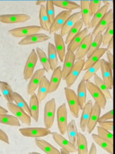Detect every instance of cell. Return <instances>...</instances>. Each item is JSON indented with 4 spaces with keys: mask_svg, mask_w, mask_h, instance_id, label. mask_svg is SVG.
Returning a JSON list of instances; mask_svg holds the SVG:
<instances>
[{
    "mask_svg": "<svg viewBox=\"0 0 115 154\" xmlns=\"http://www.w3.org/2000/svg\"><path fill=\"white\" fill-rule=\"evenodd\" d=\"M101 71L102 76V81L107 85L108 90L113 89V69L108 62L104 59H100Z\"/></svg>",
    "mask_w": 115,
    "mask_h": 154,
    "instance_id": "obj_9",
    "label": "cell"
},
{
    "mask_svg": "<svg viewBox=\"0 0 115 154\" xmlns=\"http://www.w3.org/2000/svg\"><path fill=\"white\" fill-rule=\"evenodd\" d=\"M92 107V101L91 100H89V101H87V102L86 103L82 109L83 111L80 120V128L81 129L82 132H84L86 130L87 123L90 116Z\"/></svg>",
    "mask_w": 115,
    "mask_h": 154,
    "instance_id": "obj_21",
    "label": "cell"
},
{
    "mask_svg": "<svg viewBox=\"0 0 115 154\" xmlns=\"http://www.w3.org/2000/svg\"><path fill=\"white\" fill-rule=\"evenodd\" d=\"M80 8L81 10V19L83 20L84 25L86 26H88L92 16L89 8V1H81Z\"/></svg>",
    "mask_w": 115,
    "mask_h": 154,
    "instance_id": "obj_29",
    "label": "cell"
},
{
    "mask_svg": "<svg viewBox=\"0 0 115 154\" xmlns=\"http://www.w3.org/2000/svg\"><path fill=\"white\" fill-rule=\"evenodd\" d=\"M93 38V37L91 33L87 34V35L84 38V39L75 51V53L74 54L75 60L84 58V57L86 55L89 49Z\"/></svg>",
    "mask_w": 115,
    "mask_h": 154,
    "instance_id": "obj_15",
    "label": "cell"
},
{
    "mask_svg": "<svg viewBox=\"0 0 115 154\" xmlns=\"http://www.w3.org/2000/svg\"><path fill=\"white\" fill-rule=\"evenodd\" d=\"M107 49L105 48H99L98 50L95 51L93 54H92L89 57H87V59L86 61H85L84 68L83 70L85 71L87 69H89L90 66L97 63L98 61L100 60L101 58L102 57V55L105 53Z\"/></svg>",
    "mask_w": 115,
    "mask_h": 154,
    "instance_id": "obj_25",
    "label": "cell"
},
{
    "mask_svg": "<svg viewBox=\"0 0 115 154\" xmlns=\"http://www.w3.org/2000/svg\"><path fill=\"white\" fill-rule=\"evenodd\" d=\"M46 4V11L49 17L50 23L52 24L55 17V5L53 3V1H47Z\"/></svg>",
    "mask_w": 115,
    "mask_h": 154,
    "instance_id": "obj_48",
    "label": "cell"
},
{
    "mask_svg": "<svg viewBox=\"0 0 115 154\" xmlns=\"http://www.w3.org/2000/svg\"><path fill=\"white\" fill-rule=\"evenodd\" d=\"M106 53V55L108 59V63L109 64V65L110 66L111 68L112 69H113V54L110 52V51L107 50V51L105 52Z\"/></svg>",
    "mask_w": 115,
    "mask_h": 154,
    "instance_id": "obj_52",
    "label": "cell"
},
{
    "mask_svg": "<svg viewBox=\"0 0 115 154\" xmlns=\"http://www.w3.org/2000/svg\"><path fill=\"white\" fill-rule=\"evenodd\" d=\"M51 134L52 135V137L55 141L61 147L62 149L69 153H74L77 152L76 147L62 135L56 132H53Z\"/></svg>",
    "mask_w": 115,
    "mask_h": 154,
    "instance_id": "obj_16",
    "label": "cell"
},
{
    "mask_svg": "<svg viewBox=\"0 0 115 154\" xmlns=\"http://www.w3.org/2000/svg\"><path fill=\"white\" fill-rule=\"evenodd\" d=\"M100 66H101V62L99 60L86 70V72H85V73L83 76L82 80L84 81V82H87L89 81V79L92 77H93L96 74L97 72L100 69Z\"/></svg>",
    "mask_w": 115,
    "mask_h": 154,
    "instance_id": "obj_45",
    "label": "cell"
},
{
    "mask_svg": "<svg viewBox=\"0 0 115 154\" xmlns=\"http://www.w3.org/2000/svg\"><path fill=\"white\" fill-rule=\"evenodd\" d=\"M50 38V37L44 33H37L26 37L23 38L19 42V45H29L35 43H42L46 42Z\"/></svg>",
    "mask_w": 115,
    "mask_h": 154,
    "instance_id": "obj_19",
    "label": "cell"
},
{
    "mask_svg": "<svg viewBox=\"0 0 115 154\" xmlns=\"http://www.w3.org/2000/svg\"><path fill=\"white\" fill-rule=\"evenodd\" d=\"M0 123L13 126H20V121L14 116L7 114H0Z\"/></svg>",
    "mask_w": 115,
    "mask_h": 154,
    "instance_id": "obj_41",
    "label": "cell"
},
{
    "mask_svg": "<svg viewBox=\"0 0 115 154\" xmlns=\"http://www.w3.org/2000/svg\"><path fill=\"white\" fill-rule=\"evenodd\" d=\"M0 140L8 144H10L9 138H8L7 134L1 129H0Z\"/></svg>",
    "mask_w": 115,
    "mask_h": 154,
    "instance_id": "obj_53",
    "label": "cell"
},
{
    "mask_svg": "<svg viewBox=\"0 0 115 154\" xmlns=\"http://www.w3.org/2000/svg\"><path fill=\"white\" fill-rule=\"evenodd\" d=\"M77 151L78 154L88 153V144L86 137L81 133L78 132L77 139Z\"/></svg>",
    "mask_w": 115,
    "mask_h": 154,
    "instance_id": "obj_36",
    "label": "cell"
},
{
    "mask_svg": "<svg viewBox=\"0 0 115 154\" xmlns=\"http://www.w3.org/2000/svg\"><path fill=\"white\" fill-rule=\"evenodd\" d=\"M46 2V1H37L35 2V4H36V5H40L41 6Z\"/></svg>",
    "mask_w": 115,
    "mask_h": 154,
    "instance_id": "obj_57",
    "label": "cell"
},
{
    "mask_svg": "<svg viewBox=\"0 0 115 154\" xmlns=\"http://www.w3.org/2000/svg\"><path fill=\"white\" fill-rule=\"evenodd\" d=\"M96 128H97V132H98L97 135L98 136L108 141L111 143L113 144V135L112 132L105 129H103L99 126H98Z\"/></svg>",
    "mask_w": 115,
    "mask_h": 154,
    "instance_id": "obj_47",
    "label": "cell"
},
{
    "mask_svg": "<svg viewBox=\"0 0 115 154\" xmlns=\"http://www.w3.org/2000/svg\"><path fill=\"white\" fill-rule=\"evenodd\" d=\"M35 52L37 53L38 58L40 59V61L43 66V69L45 70V72L47 73L50 72V71L51 70L50 67V64L49 62L48 57L45 52L38 47L36 48Z\"/></svg>",
    "mask_w": 115,
    "mask_h": 154,
    "instance_id": "obj_42",
    "label": "cell"
},
{
    "mask_svg": "<svg viewBox=\"0 0 115 154\" xmlns=\"http://www.w3.org/2000/svg\"><path fill=\"white\" fill-rule=\"evenodd\" d=\"M48 60L50 64V70H54L57 67L58 64V58L55 47L53 43L49 42L47 46Z\"/></svg>",
    "mask_w": 115,
    "mask_h": 154,
    "instance_id": "obj_30",
    "label": "cell"
},
{
    "mask_svg": "<svg viewBox=\"0 0 115 154\" xmlns=\"http://www.w3.org/2000/svg\"><path fill=\"white\" fill-rule=\"evenodd\" d=\"M56 114V101L52 98L47 101L44 109V125L45 128L50 129L53 125Z\"/></svg>",
    "mask_w": 115,
    "mask_h": 154,
    "instance_id": "obj_1",
    "label": "cell"
},
{
    "mask_svg": "<svg viewBox=\"0 0 115 154\" xmlns=\"http://www.w3.org/2000/svg\"><path fill=\"white\" fill-rule=\"evenodd\" d=\"M83 25L84 23L83 20L80 18L68 32L65 41V43L68 44L69 42L81 31V28Z\"/></svg>",
    "mask_w": 115,
    "mask_h": 154,
    "instance_id": "obj_39",
    "label": "cell"
},
{
    "mask_svg": "<svg viewBox=\"0 0 115 154\" xmlns=\"http://www.w3.org/2000/svg\"><path fill=\"white\" fill-rule=\"evenodd\" d=\"M93 80L95 82V84L102 91V93L104 94L106 99L112 100L113 97H112V95H111L110 90H108V88H107V85L104 82L102 79L97 74H96L93 76Z\"/></svg>",
    "mask_w": 115,
    "mask_h": 154,
    "instance_id": "obj_37",
    "label": "cell"
},
{
    "mask_svg": "<svg viewBox=\"0 0 115 154\" xmlns=\"http://www.w3.org/2000/svg\"><path fill=\"white\" fill-rule=\"evenodd\" d=\"M59 151H60V154H71V153H69V152H66V151H65V150L62 149L61 148H60V149Z\"/></svg>",
    "mask_w": 115,
    "mask_h": 154,
    "instance_id": "obj_58",
    "label": "cell"
},
{
    "mask_svg": "<svg viewBox=\"0 0 115 154\" xmlns=\"http://www.w3.org/2000/svg\"><path fill=\"white\" fill-rule=\"evenodd\" d=\"M35 143L37 147L47 154H60V151L57 148L43 139L35 138Z\"/></svg>",
    "mask_w": 115,
    "mask_h": 154,
    "instance_id": "obj_28",
    "label": "cell"
},
{
    "mask_svg": "<svg viewBox=\"0 0 115 154\" xmlns=\"http://www.w3.org/2000/svg\"><path fill=\"white\" fill-rule=\"evenodd\" d=\"M72 14V11L63 10L60 11L57 16H55V19L51 24L49 33L54 34L59 29H60L63 25L65 23L68 18Z\"/></svg>",
    "mask_w": 115,
    "mask_h": 154,
    "instance_id": "obj_11",
    "label": "cell"
},
{
    "mask_svg": "<svg viewBox=\"0 0 115 154\" xmlns=\"http://www.w3.org/2000/svg\"><path fill=\"white\" fill-rule=\"evenodd\" d=\"M0 97H1V94H0Z\"/></svg>",
    "mask_w": 115,
    "mask_h": 154,
    "instance_id": "obj_60",
    "label": "cell"
},
{
    "mask_svg": "<svg viewBox=\"0 0 115 154\" xmlns=\"http://www.w3.org/2000/svg\"><path fill=\"white\" fill-rule=\"evenodd\" d=\"M101 109L99 106L95 102L94 105H93L92 109L90 113V116L87 123V131L89 134H91L92 131L94 130L95 128L96 127L99 119L100 117Z\"/></svg>",
    "mask_w": 115,
    "mask_h": 154,
    "instance_id": "obj_17",
    "label": "cell"
},
{
    "mask_svg": "<svg viewBox=\"0 0 115 154\" xmlns=\"http://www.w3.org/2000/svg\"><path fill=\"white\" fill-rule=\"evenodd\" d=\"M8 111H7L6 109L0 106V114H7Z\"/></svg>",
    "mask_w": 115,
    "mask_h": 154,
    "instance_id": "obj_56",
    "label": "cell"
},
{
    "mask_svg": "<svg viewBox=\"0 0 115 154\" xmlns=\"http://www.w3.org/2000/svg\"><path fill=\"white\" fill-rule=\"evenodd\" d=\"M113 21V10L110 9L108 10L104 17L98 23V25L93 28L92 32L91 33L93 37L101 33L102 34L108 26V25Z\"/></svg>",
    "mask_w": 115,
    "mask_h": 154,
    "instance_id": "obj_14",
    "label": "cell"
},
{
    "mask_svg": "<svg viewBox=\"0 0 115 154\" xmlns=\"http://www.w3.org/2000/svg\"><path fill=\"white\" fill-rule=\"evenodd\" d=\"M109 6H110L109 3L104 4L99 9V10L94 15H93V17L91 19L89 25L87 26L88 29H93L98 25V23L102 20V19L104 17V16L108 11Z\"/></svg>",
    "mask_w": 115,
    "mask_h": 154,
    "instance_id": "obj_26",
    "label": "cell"
},
{
    "mask_svg": "<svg viewBox=\"0 0 115 154\" xmlns=\"http://www.w3.org/2000/svg\"><path fill=\"white\" fill-rule=\"evenodd\" d=\"M88 31L89 29L87 28H84L76 36H75L68 44L67 51H69L74 53L84 38L88 34Z\"/></svg>",
    "mask_w": 115,
    "mask_h": 154,
    "instance_id": "obj_24",
    "label": "cell"
},
{
    "mask_svg": "<svg viewBox=\"0 0 115 154\" xmlns=\"http://www.w3.org/2000/svg\"><path fill=\"white\" fill-rule=\"evenodd\" d=\"M41 30L40 26L38 25H31L23 27H18L11 29L8 30V33L10 34L14 37H26L28 36L31 35L38 33Z\"/></svg>",
    "mask_w": 115,
    "mask_h": 154,
    "instance_id": "obj_4",
    "label": "cell"
},
{
    "mask_svg": "<svg viewBox=\"0 0 115 154\" xmlns=\"http://www.w3.org/2000/svg\"><path fill=\"white\" fill-rule=\"evenodd\" d=\"M49 81L46 76H44L38 87V89L37 96L39 102L43 101L47 97V95L49 93Z\"/></svg>",
    "mask_w": 115,
    "mask_h": 154,
    "instance_id": "obj_31",
    "label": "cell"
},
{
    "mask_svg": "<svg viewBox=\"0 0 115 154\" xmlns=\"http://www.w3.org/2000/svg\"><path fill=\"white\" fill-rule=\"evenodd\" d=\"M75 58L74 52L67 51L63 59V65L62 69V79L65 80L71 70L75 63Z\"/></svg>",
    "mask_w": 115,
    "mask_h": 154,
    "instance_id": "obj_18",
    "label": "cell"
},
{
    "mask_svg": "<svg viewBox=\"0 0 115 154\" xmlns=\"http://www.w3.org/2000/svg\"><path fill=\"white\" fill-rule=\"evenodd\" d=\"M87 96V89L86 87V83L84 81L81 80L77 88V99L80 109H83L84 105L86 103Z\"/></svg>",
    "mask_w": 115,
    "mask_h": 154,
    "instance_id": "obj_32",
    "label": "cell"
},
{
    "mask_svg": "<svg viewBox=\"0 0 115 154\" xmlns=\"http://www.w3.org/2000/svg\"><path fill=\"white\" fill-rule=\"evenodd\" d=\"M44 73L45 70L43 68L37 70L33 73L27 85V94L28 95H31L35 93L44 76Z\"/></svg>",
    "mask_w": 115,
    "mask_h": 154,
    "instance_id": "obj_10",
    "label": "cell"
},
{
    "mask_svg": "<svg viewBox=\"0 0 115 154\" xmlns=\"http://www.w3.org/2000/svg\"><path fill=\"white\" fill-rule=\"evenodd\" d=\"M102 1H89V8L91 13V15H94L101 8V4Z\"/></svg>",
    "mask_w": 115,
    "mask_h": 154,
    "instance_id": "obj_49",
    "label": "cell"
},
{
    "mask_svg": "<svg viewBox=\"0 0 115 154\" xmlns=\"http://www.w3.org/2000/svg\"><path fill=\"white\" fill-rule=\"evenodd\" d=\"M66 132H67L69 141L74 146L76 147L77 139L78 132L76 123L74 120H71V122L68 124Z\"/></svg>",
    "mask_w": 115,
    "mask_h": 154,
    "instance_id": "obj_33",
    "label": "cell"
},
{
    "mask_svg": "<svg viewBox=\"0 0 115 154\" xmlns=\"http://www.w3.org/2000/svg\"><path fill=\"white\" fill-rule=\"evenodd\" d=\"M39 101L38 100L37 94L35 93L31 95L29 100V110H30V116L32 117L35 122H38L40 115V105Z\"/></svg>",
    "mask_w": 115,
    "mask_h": 154,
    "instance_id": "obj_27",
    "label": "cell"
},
{
    "mask_svg": "<svg viewBox=\"0 0 115 154\" xmlns=\"http://www.w3.org/2000/svg\"><path fill=\"white\" fill-rule=\"evenodd\" d=\"M87 154H97V149L95 143H92Z\"/></svg>",
    "mask_w": 115,
    "mask_h": 154,
    "instance_id": "obj_54",
    "label": "cell"
},
{
    "mask_svg": "<svg viewBox=\"0 0 115 154\" xmlns=\"http://www.w3.org/2000/svg\"><path fill=\"white\" fill-rule=\"evenodd\" d=\"M39 20H40V26L41 27V29L49 32L51 23L50 22L49 17L46 11L45 6L44 5H41L40 8Z\"/></svg>",
    "mask_w": 115,
    "mask_h": 154,
    "instance_id": "obj_34",
    "label": "cell"
},
{
    "mask_svg": "<svg viewBox=\"0 0 115 154\" xmlns=\"http://www.w3.org/2000/svg\"><path fill=\"white\" fill-rule=\"evenodd\" d=\"M99 126L103 129H105L111 132L113 131V120H108V121H102L98 122Z\"/></svg>",
    "mask_w": 115,
    "mask_h": 154,
    "instance_id": "obj_50",
    "label": "cell"
},
{
    "mask_svg": "<svg viewBox=\"0 0 115 154\" xmlns=\"http://www.w3.org/2000/svg\"><path fill=\"white\" fill-rule=\"evenodd\" d=\"M84 63H85L84 58L77 60L75 62L73 67L72 68L71 70L69 73L68 75L66 76V79H65L66 87L69 88L74 84V83L77 80V78L78 77L79 75L83 70L84 68Z\"/></svg>",
    "mask_w": 115,
    "mask_h": 154,
    "instance_id": "obj_6",
    "label": "cell"
},
{
    "mask_svg": "<svg viewBox=\"0 0 115 154\" xmlns=\"http://www.w3.org/2000/svg\"><path fill=\"white\" fill-rule=\"evenodd\" d=\"M107 50L110 51V50H113V38H112L107 44Z\"/></svg>",
    "mask_w": 115,
    "mask_h": 154,
    "instance_id": "obj_55",
    "label": "cell"
},
{
    "mask_svg": "<svg viewBox=\"0 0 115 154\" xmlns=\"http://www.w3.org/2000/svg\"><path fill=\"white\" fill-rule=\"evenodd\" d=\"M65 94L71 114L75 118L79 117L80 106L75 92L71 88L65 87Z\"/></svg>",
    "mask_w": 115,
    "mask_h": 154,
    "instance_id": "obj_2",
    "label": "cell"
},
{
    "mask_svg": "<svg viewBox=\"0 0 115 154\" xmlns=\"http://www.w3.org/2000/svg\"><path fill=\"white\" fill-rule=\"evenodd\" d=\"M113 38V22L111 23L102 34V45L104 46L107 45L108 42Z\"/></svg>",
    "mask_w": 115,
    "mask_h": 154,
    "instance_id": "obj_46",
    "label": "cell"
},
{
    "mask_svg": "<svg viewBox=\"0 0 115 154\" xmlns=\"http://www.w3.org/2000/svg\"><path fill=\"white\" fill-rule=\"evenodd\" d=\"M28 154H41V153H38V152H29Z\"/></svg>",
    "mask_w": 115,
    "mask_h": 154,
    "instance_id": "obj_59",
    "label": "cell"
},
{
    "mask_svg": "<svg viewBox=\"0 0 115 154\" xmlns=\"http://www.w3.org/2000/svg\"><path fill=\"white\" fill-rule=\"evenodd\" d=\"M8 109L14 115V116L24 124L30 126L31 125V117L22 109L19 108L13 102H7V103Z\"/></svg>",
    "mask_w": 115,
    "mask_h": 154,
    "instance_id": "obj_12",
    "label": "cell"
},
{
    "mask_svg": "<svg viewBox=\"0 0 115 154\" xmlns=\"http://www.w3.org/2000/svg\"><path fill=\"white\" fill-rule=\"evenodd\" d=\"M113 119V109L108 111L107 112L103 114L102 116H100L98 122H102V121H108L111 120Z\"/></svg>",
    "mask_w": 115,
    "mask_h": 154,
    "instance_id": "obj_51",
    "label": "cell"
},
{
    "mask_svg": "<svg viewBox=\"0 0 115 154\" xmlns=\"http://www.w3.org/2000/svg\"><path fill=\"white\" fill-rule=\"evenodd\" d=\"M38 60V57L35 49H32L30 52L27 60L26 61L25 66L23 69V79L25 81H28L31 78L34 73V69L37 64Z\"/></svg>",
    "mask_w": 115,
    "mask_h": 154,
    "instance_id": "obj_7",
    "label": "cell"
},
{
    "mask_svg": "<svg viewBox=\"0 0 115 154\" xmlns=\"http://www.w3.org/2000/svg\"><path fill=\"white\" fill-rule=\"evenodd\" d=\"M102 34L99 33L96 35H95V37L93 38V40L91 43L89 49L86 54L87 57H89L92 54H93L95 51L98 50L101 46V45H102Z\"/></svg>",
    "mask_w": 115,
    "mask_h": 154,
    "instance_id": "obj_44",
    "label": "cell"
},
{
    "mask_svg": "<svg viewBox=\"0 0 115 154\" xmlns=\"http://www.w3.org/2000/svg\"><path fill=\"white\" fill-rule=\"evenodd\" d=\"M85 83L86 89L94 99L95 103L99 106L101 109H105L107 104V99L102 91L92 82L88 81L85 82Z\"/></svg>",
    "mask_w": 115,
    "mask_h": 154,
    "instance_id": "obj_3",
    "label": "cell"
},
{
    "mask_svg": "<svg viewBox=\"0 0 115 154\" xmlns=\"http://www.w3.org/2000/svg\"><path fill=\"white\" fill-rule=\"evenodd\" d=\"M62 79V67L61 66H58L54 70L49 81V93L55 92L59 87L60 82Z\"/></svg>",
    "mask_w": 115,
    "mask_h": 154,
    "instance_id": "obj_20",
    "label": "cell"
},
{
    "mask_svg": "<svg viewBox=\"0 0 115 154\" xmlns=\"http://www.w3.org/2000/svg\"><path fill=\"white\" fill-rule=\"evenodd\" d=\"M31 16L26 14H0V22L6 24L23 23L31 19Z\"/></svg>",
    "mask_w": 115,
    "mask_h": 154,
    "instance_id": "obj_13",
    "label": "cell"
},
{
    "mask_svg": "<svg viewBox=\"0 0 115 154\" xmlns=\"http://www.w3.org/2000/svg\"><path fill=\"white\" fill-rule=\"evenodd\" d=\"M81 17L80 11L75 12L72 14L66 20L65 23L60 28V35L63 37L64 35H66L69 31L72 28V27L77 22V21Z\"/></svg>",
    "mask_w": 115,
    "mask_h": 154,
    "instance_id": "obj_22",
    "label": "cell"
},
{
    "mask_svg": "<svg viewBox=\"0 0 115 154\" xmlns=\"http://www.w3.org/2000/svg\"><path fill=\"white\" fill-rule=\"evenodd\" d=\"M0 90L7 102L12 103L13 102V99L11 93L13 91L10 85L7 82L0 81Z\"/></svg>",
    "mask_w": 115,
    "mask_h": 154,
    "instance_id": "obj_43",
    "label": "cell"
},
{
    "mask_svg": "<svg viewBox=\"0 0 115 154\" xmlns=\"http://www.w3.org/2000/svg\"><path fill=\"white\" fill-rule=\"evenodd\" d=\"M54 40H55V47L57 52L58 57L61 62L63 61L64 57L66 54L65 43L63 37L56 32L54 33Z\"/></svg>",
    "mask_w": 115,
    "mask_h": 154,
    "instance_id": "obj_23",
    "label": "cell"
},
{
    "mask_svg": "<svg viewBox=\"0 0 115 154\" xmlns=\"http://www.w3.org/2000/svg\"><path fill=\"white\" fill-rule=\"evenodd\" d=\"M53 3L55 6L65 9V10L72 11L80 8V5L71 1H53Z\"/></svg>",
    "mask_w": 115,
    "mask_h": 154,
    "instance_id": "obj_40",
    "label": "cell"
},
{
    "mask_svg": "<svg viewBox=\"0 0 115 154\" xmlns=\"http://www.w3.org/2000/svg\"><path fill=\"white\" fill-rule=\"evenodd\" d=\"M21 134L26 137L38 138L46 137L52 134L50 129L46 128L34 127V128H23L19 129Z\"/></svg>",
    "mask_w": 115,
    "mask_h": 154,
    "instance_id": "obj_8",
    "label": "cell"
},
{
    "mask_svg": "<svg viewBox=\"0 0 115 154\" xmlns=\"http://www.w3.org/2000/svg\"><path fill=\"white\" fill-rule=\"evenodd\" d=\"M12 97L13 101L15 102L16 105L18 106L19 108L22 109L25 112H26L29 116H30V110L29 108V105L25 100L22 97V96L19 94L18 93L13 91L12 93ZM31 117V116H30Z\"/></svg>",
    "mask_w": 115,
    "mask_h": 154,
    "instance_id": "obj_38",
    "label": "cell"
},
{
    "mask_svg": "<svg viewBox=\"0 0 115 154\" xmlns=\"http://www.w3.org/2000/svg\"><path fill=\"white\" fill-rule=\"evenodd\" d=\"M56 119L60 134L63 136L66 133L68 125V112L65 103H62L58 108L56 112Z\"/></svg>",
    "mask_w": 115,
    "mask_h": 154,
    "instance_id": "obj_5",
    "label": "cell"
},
{
    "mask_svg": "<svg viewBox=\"0 0 115 154\" xmlns=\"http://www.w3.org/2000/svg\"><path fill=\"white\" fill-rule=\"evenodd\" d=\"M92 137L95 143H96L98 146H99L110 154H113V144L100 137L95 134H92Z\"/></svg>",
    "mask_w": 115,
    "mask_h": 154,
    "instance_id": "obj_35",
    "label": "cell"
}]
</instances>
